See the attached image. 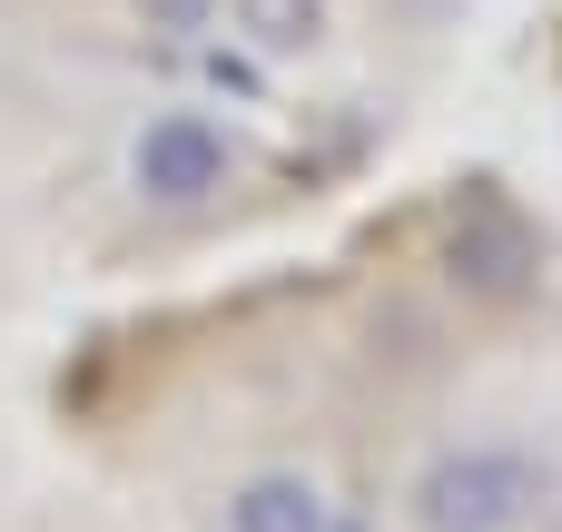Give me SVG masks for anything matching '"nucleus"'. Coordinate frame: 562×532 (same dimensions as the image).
<instances>
[{
    "mask_svg": "<svg viewBox=\"0 0 562 532\" xmlns=\"http://www.w3.org/2000/svg\"><path fill=\"white\" fill-rule=\"evenodd\" d=\"M553 532H562V523H553Z\"/></svg>",
    "mask_w": 562,
    "mask_h": 532,
    "instance_id": "nucleus-8",
    "label": "nucleus"
},
{
    "mask_svg": "<svg viewBox=\"0 0 562 532\" xmlns=\"http://www.w3.org/2000/svg\"><path fill=\"white\" fill-rule=\"evenodd\" d=\"M445 276H454L474 306H514V296H533V276H543V237L524 227V207H504V197L484 188V197H464L454 227H445Z\"/></svg>",
    "mask_w": 562,
    "mask_h": 532,
    "instance_id": "nucleus-2",
    "label": "nucleus"
},
{
    "mask_svg": "<svg viewBox=\"0 0 562 532\" xmlns=\"http://www.w3.org/2000/svg\"><path fill=\"white\" fill-rule=\"evenodd\" d=\"M227 178H237V148H227V128H207L198 109L148 118L138 148H128V188H138L148 207H207Z\"/></svg>",
    "mask_w": 562,
    "mask_h": 532,
    "instance_id": "nucleus-3",
    "label": "nucleus"
},
{
    "mask_svg": "<svg viewBox=\"0 0 562 532\" xmlns=\"http://www.w3.org/2000/svg\"><path fill=\"white\" fill-rule=\"evenodd\" d=\"M326 494L306 484V474H247L237 494H227V532H326Z\"/></svg>",
    "mask_w": 562,
    "mask_h": 532,
    "instance_id": "nucleus-4",
    "label": "nucleus"
},
{
    "mask_svg": "<svg viewBox=\"0 0 562 532\" xmlns=\"http://www.w3.org/2000/svg\"><path fill=\"white\" fill-rule=\"evenodd\" d=\"M227 10H237V30H247L257 49H277V59L326 39V0H227Z\"/></svg>",
    "mask_w": 562,
    "mask_h": 532,
    "instance_id": "nucleus-5",
    "label": "nucleus"
},
{
    "mask_svg": "<svg viewBox=\"0 0 562 532\" xmlns=\"http://www.w3.org/2000/svg\"><path fill=\"white\" fill-rule=\"evenodd\" d=\"M138 20H148L158 39H198V30L217 20V0H138Z\"/></svg>",
    "mask_w": 562,
    "mask_h": 532,
    "instance_id": "nucleus-6",
    "label": "nucleus"
},
{
    "mask_svg": "<svg viewBox=\"0 0 562 532\" xmlns=\"http://www.w3.org/2000/svg\"><path fill=\"white\" fill-rule=\"evenodd\" d=\"M326 532H366V523H326Z\"/></svg>",
    "mask_w": 562,
    "mask_h": 532,
    "instance_id": "nucleus-7",
    "label": "nucleus"
},
{
    "mask_svg": "<svg viewBox=\"0 0 562 532\" xmlns=\"http://www.w3.org/2000/svg\"><path fill=\"white\" fill-rule=\"evenodd\" d=\"M543 503H553V474L524 444H454L405 494L415 532H524Z\"/></svg>",
    "mask_w": 562,
    "mask_h": 532,
    "instance_id": "nucleus-1",
    "label": "nucleus"
}]
</instances>
